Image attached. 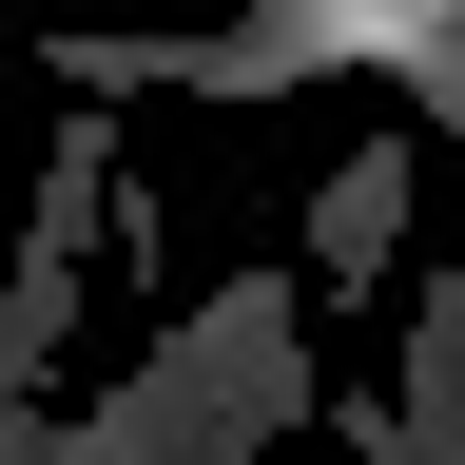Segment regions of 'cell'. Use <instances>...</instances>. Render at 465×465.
Returning <instances> with one entry per match:
<instances>
[{"mask_svg":"<svg viewBox=\"0 0 465 465\" xmlns=\"http://www.w3.org/2000/svg\"><path fill=\"white\" fill-rule=\"evenodd\" d=\"M407 174H427V136H349V155H330V194H311V272H291V291L369 311L388 252H407Z\"/></svg>","mask_w":465,"mask_h":465,"instance_id":"2","label":"cell"},{"mask_svg":"<svg viewBox=\"0 0 465 465\" xmlns=\"http://www.w3.org/2000/svg\"><path fill=\"white\" fill-rule=\"evenodd\" d=\"M291 311H311L291 272H213L78 427H39V465H252L291 407H311V330Z\"/></svg>","mask_w":465,"mask_h":465,"instance_id":"1","label":"cell"}]
</instances>
